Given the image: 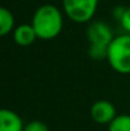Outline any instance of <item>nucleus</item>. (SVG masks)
Here are the masks:
<instances>
[{
    "instance_id": "1a4fd4ad",
    "label": "nucleus",
    "mask_w": 130,
    "mask_h": 131,
    "mask_svg": "<svg viewBox=\"0 0 130 131\" xmlns=\"http://www.w3.org/2000/svg\"><path fill=\"white\" fill-rule=\"evenodd\" d=\"M107 131H130V115H117Z\"/></svg>"
},
{
    "instance_id": "6e6552de",
    "label": "nucleus",
    "mask_w": 130,
    "mask_h": 131,
    "mask_svg": "<svg viewBox=\"0 0 130 131\" xmlns=\"http://www.w3.org/2000/svg\"><path fill=\"white\" fill-rule=\"evenodd\" d=\"M15 24V19L13 13L8 8H0V36H8L10 32H13Z\"/></svg>"
},
{
    "instance_id": "20e7f679",
    "label": "nucleus",
    "mask_w": 130,
    "mask_h": 131,
    "mask_svg": "<svg viewBox=\"0 0 130 131\" xmlns=\"http://www.w3.org/2000/svg\"><path fill=\"white\" fill-rule=\"evenodd\" d=\"M98 8V0H63L65 15L75 23L92 20Z\"/></svg>"
},
{
    "instance_id": "f257e3e1",
    "label": "nucleus",
    "mask_w": 130,
    "mask_h": 131,
    "mask_svg": "<svg viewBox=\"0 0 130 131\" xmlns=\"http://www.w3.org/2000/svg\"><path fill=\"white\" fill-rule=\"evenodd\" d=\"M31 24L40 40H54L63 31L64 17L57 6L43 4L36 9Z\"/></svg>"
},
{
    "instance_id": "9b49d317",
    "label": "nucleus",
    "mask_w": 130,
    "mask_h": 131,
    "mask_svg": "<svg viewBox=\"0 0 130 131\" xmlns=\"http://www.w3.org/2000/svg\"><path fill=\"white\" fill-rule=\"evenodd\" d=\"M119 22H120L123 29L125 31V33L130 35V8H125V10H124L123 15L120 17Z\"/></svg>"
},
{
    "instance_id": "9d476101",
    "label": "nucleus",
    "mask_w": 130,
    "mask_h": 131,
    "mask_svg": "<svg viewBox=\"0 0 130 131\" xmlns=\"http://www.w3.org/2000/svg\"><path fill=\"white\" fill-rule=\"evenodd\" d=\"M24 131H50L47 125L40 121V120H33L29 121L28 124L24 125Z\"/></svg>"
},
{
    "instance_id": "423d86ee",
    "label": "nucleus",
    "mask_w": 130,
    "mask_h": 131,
    "mask_svg": "<svg viewBox=\"0 0 130 131\" xmlns=\"http://www.w3.org/2000/svg\"><path fill=\"white\" fill-rule=\"evenodd\" d=\"M0 131H24V124L21 116L8 108L0 111Z\"/></svg>"
},
{
    "instance_id": "7ed1b4c3",
    "label": "nucleus",
    "mask_w": 130,
    "mask_h": 131,
    "mask_svg": "<svg viewBox=\"0 0 130 131\" xmlns=\"http://www.w3.org/2000/svg\"><path fill=\"white\" fill-rule=\"evenodd\" d=\"M108 65L119 74H130V35L123 33L116 36L108 46Z\"/></svg>"
},
{
    "instance_id": "0eeeda50",
    "label": "nucleus",
    "mask_w": 130,
    "mask_h": 131,
    "mask_svg": "<svg viewBox=\"0 0 130 131\" xmlns=\"http://www.w3.org/2000/svg\"><path fill=\"white\" fill-rule=\"evenodd\" d=\"M37 35L35 28L32 27V24L24 23L21 24L18 27H15V29L13 31V40L15 45L21 46V47H28L31 45L35 43V41L37 40Z\"/></svg>"
},
{
    "instance_id": "39448f33",
    "label": "nucleus",
    "mask_w": 130,
    "mask_h": 131,
    "mask_svg": "<svg viewBox=\"0 0 130 131\" xmlns=\"http://www.w3.org/2000/svg\"><path fill=\"white\" fill-rule=\"evenodd\" d=\"M89 113H91L92 120L99 125H110L117 116L114 103L107 99L96 101L92 104Z\"/></svg>"
},
{
    "instance_id": "f03ea898",
    "label": "nucleus",
    "mask_w": 130,
    "mask_h": 131,
    "mask_svg": "<svg viewBox=\"0 0 130 131\" xmlns=\"http://www.w3.org/2000/svg\"><path fill=\"white\" fill-rule=\"evenodd\" d=\"M115 38L111 27L102 20H94L89 23L87 28V41H88V55L93 60L107 59L108 46Z\"/></svg>"
}]
</instances>
